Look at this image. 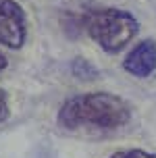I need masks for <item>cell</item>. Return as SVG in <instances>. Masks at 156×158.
Here are the masks:
<instances>
[{"mask_svg": "<svg viewBox=\"0 0 156 158\" xmlns=\"http://www.w3.org/2000/svg\"><path fill=\"white\" fill-rule=\"evenodd\" d=\"M131 121V106L117 94L90 92L71 96L58 108L56 123L67 131H115Z\"/></svg>", "mask_w": 156, "mask_h": 158, "instance_id": "obj_1", "label": "cell"}, {"mask_svg": "<svg viewBox=\"0 0 156 158\" xmlns=\"http://www.w3.org/2000/svg\"><path fill=\"white\" fill-rule=\"evenodd\" d=\"M86 29L106 54H119L140 33V21L125 8L106 6L86 17Z\"/></svg>", "mask_w": 156, "mask_h": 158, "instance_id": "obj_2", "label": "cell"}, {"mask_svg": "<svg viewBox=\"0 0 156 158\" xmlns=\"http://www.w3.org/2000/svg\"><path fill=\"white\" fill-rule=\"evenodd\" d=\"M27 42V13L17 0H0V44L19 50Z\"/></svg>", "mask_w": 156, "mask_h": 158, "instance_id": "obj_3", "label": "cell"}, {"mask_svg": "<svg viewBox=\"0 0 156 158\" xmlns=\"http://www.w3.org/2000/svg\"><path fill=\"white\" fill-rule=\"evenodd\" d=\"M123 69L137 79H146L156 71V40L148 38L137 42L123 58Z\"/></svg>", "mask_w": 156, "mask_h": 158, "instance_id": "obj_4", "label": "cell"}, {"mask_svg": "<svg viewBox=\"0 0 156 158\" xmlns=\"http://www.w3.org/2000/svg\"><path fill=\"white\" fill-rule=\"evenodd\" d=\"M71 75L75 79H79V81H94V79H98L100 73L87 58L77 56V58L71 60Z\"/></svg>", "mask_w": 156, "mask_h": 158, "instance_id": "obj_5", "label": "cell"}, {"mask_svg": "<svg viewBox=\"0 0 156 158\" xmlns=\"http://www.w3.org/2000/svg\"><path fill=\"white\" fill-rule=\"evenodd\" d=\"M108 158H156V154L140 150V148H131V150H119L115 154H110Z\"/></svg>", "mask_w": 156, "mask_h": 158, "instance_id": "obj_6", "label": "cell"}, {"mask_svg": "<svg viewBox=\"0 0 156 158\" xmlns=\"http://www.w3.org/2000/svg\"><path fill=\"white\" fill-rule=\"evenodd\" d=\"M11 117V108H8V96L6 92L0 87V123H4Z\"/></svg>", "mask_w": 156, "mask_h": 158, "instance_id": "obj_7", "label": "cell"}, {"mask_svg": "<svg viewBox=\"0 0 156 158\" xmlns=\"http://www.w3.org/2000/svg\"><path fill=\"white\" fill-rule=\"evenodd\" d=\"M6 64H8V60H6V56L2 54V52H0V73L4 71V69H6Z\"/></svg>", "mask_w": 156, "mask_h": 158, "instance_id": "obj_8", "label": "cell"}]
</instances>
